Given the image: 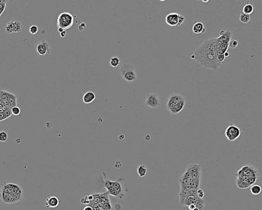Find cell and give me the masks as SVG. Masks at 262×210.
<instances>
[{
  "label": "cell",
  "instance_id": "21",
  "mask_svg": "<svg viewBox=\"0 0 262 210\" xmlns=\"http://www.w3.org/2000/svg\"><path fill=\"white\" fill-rule=\"evenodd\" d=\"M120 64V61L119 58L117 57V56H114L112 58H111L110 60V65L114 67V68H117L118 67Z\"/></svg>",
  "mask_w": 262,
  "mask_h": 210
},
{
  "label": "cell",
  "instance_id": "18",
  "mask_svg": "<svg viewBox=\"0 0 262 210\" xmlns=\"http://www.w3.org/2000/svg\"><path fill=\"white\" fill-rule=\"evenodd\" d=\"M229 48V45H226L218 42L217 46V55L224 54L227 52Z\"/></svg>",
  "mask_w": 262,
  "mask_h": 210
},
{
  "label": "cell",
  "instance_id": "33",
  "mask_svg": "<svg viewBox=\"0 0 262 210\" xmlns=\"http://www.w3.org/2000/svg\"><path fill=\"white\" fill-rule=\"evenodd\" d=\"M238 45H239L238 42L236 41V40L233 39V40H232V41H231V42H230L229 44V47H231L232 48H235L237 47Z\"/></svg>",
  "mask_w": 262,
  "mask_h": 210
},
{
  "label": "cell",
  "instance_id": "15",
  "mask_svg": "<svg viewBox=\"0 0 262 210\" xmlns=\"http://www.w3.org/2000/svg\"><path fill=\"white\" fill-rule=\"evenodd\" d=\"M59 204V200L58 197L55 196H51L48 198L46 201V206L47 209L49 208H55L58 207Z\"/></svg>",
  "mask_w": 262,
  "mask_h": 210
},
{
  "label": "cell",
  "instance_id": "10",
  "mask_svg": "<svg viewBox=\"0 0 262 210\" xmlns=\"http://www.w3.org/2000/svg\"><path fill=\"white\" fill-rule=\"evenodd\" d=\"M103 174H104V176L105 177V178H104L105 187L107 190V191L106 192V194L111 195L114 197L122 199L123 197L122 195H121L118 192V191H116L114 189V188L112 186V184H111V180L107 179V177L105 175V173L104 172H103Z\"/></svg>",
  "mask_w": 262,
  "mask_h": 210
},
{
  "label": "cell",
  "instance_id": "41",
  "mask_svg": "<svg viewBox=\"0 0 262 210\" xmlns=\"http://www.w3.org/2000/svg\"><path fill=\"white\" fill-rule=\"evenodd\" d=\"M5 119V116L3 114V113H0V122L1 121H2L3 120Z\"/></svg>",
  "mask_w": 262,
  "mask_h": 210
},
{
  "label": "cell",
  "instance_id": "2",
  "mask_svg": "<svg viewBox=\"0 0 262 210\" xmlns=\"http://www.w3.org/2000/svg\"><path fill=\"white\" fill-rule=\"evenodd\" d=\"M0 198L6 204H14L22 199L21 187L15 183L6 182L2 185Z\"/></svg>",
  "mask_w": 262,
  "mask_h": 210
},
{
  "label": "cell",
  "instance_id": "9",
  "mask_svg": "<svg viewBox=\"0 0 262 210\" xmlns=\"http://www.w3.org/2000/svg\"><path fill=\"white\" fill-rule=\"evenodd\" d=\"M145 104L152 108H158L161 106L159 97L156 93H149L147 95Z\"/></svg>",
  "mask_w": 262,
  "mask_h": 210
},
{
  "label": "cell",
  "instance_id": "34",
  "mask_svg": "<svg viewBox=\"0 0 262 210\" xmlns=\"http://www.w3.org/2000/svg\"><path fill=\"white\" fill-rule=\"evenodd\" d=\"M3 114H4V116H5V119H7V118L9 117L12 115L11 109H9V108L7 109L6 110H5L4 111Z\"/></svg>",
  "mask_w": 262,
  "mask_h": 210
},
{
  "label": "cell",
  "instance_id": "22",
  "mask_svg": "<svg viewBox=\"0 0 262 210\" xmlns=\"http://www.w3.org/2000/svg\"><path fill=\"white\" fill-rule=\"evenodd\" d=\"M253 11H254V8L253 6L251 4H249L248 3L244 6L243 9V12L244 13L249 14V15L252 13Z\"/></svg>",
  "mask_w": 262,
  "mask_h": 210
},
{
  "label": "cell",
  "instance_id": "6",
  "mask_svg": "<svg viewBox=\"0 0 262 210\" xmlns=\"http://www.w3.org/2000/svg\"><path fill=\"white\" fill-rule=\"evenodd\" d=\"M121 74L124 80L128 82H133L136 80L137 75L133 67L130 65H125L120 69Z\"/></svg>",
  "mask_w": 262,
  "mask_h": 210
},
{
  "label": "cell",
  "instance_id": "3",
  "mask_svg": "<svg viewBox=\"0 0 262 210\" xmlns=\"http://www.w3.org/2000/svg\"><path fill=\"white\" fill-rule=\"evenodd\" d=\"M74 18L70 13L63 12L60 13L57 19V27L64 30L70 29L73 25Z\"/></svg>",
  "mask_w": 262,
  "mask_h": 210
},
{
  "label": "cell",
  "instance_id": "31",
  "mask_svg": "<svg viewBox=\"0 0 262 210\" xmlns=\"http://www.w3.org/2000/svg\"><path fill=\"white\" fill-rule=\"evenodd\" d=\"M38 31V28L36 25H32L29 28V32L32 35L36 34Z\"/></svg>",
  "mask_w": 262,
  "mask_h": 210
},
{
  "label": "cell",
  "instance_id": "28",
  "mask_svg": "<svg viewBox=\"0 0 262 210\" xmlns=\"http://www.w3.org/2000/svg\"><path fill=\"white\" fill-rule=\"evenodd\" d=\"M13 21L9 22L6 27V32L8 34L13 33Z\"/></svg>",
  "mask_w": 262,
  "mask_h": 210
},
{
  "label": "cell",
  "instance_id": "47",
  "mask_svg": "<svg viewBox=\"0 0 262 210\" xmlns=\"http://www.w3.org/2000/svg\"><path fill=\"white\" fill-rule=\"evenodd\" d=\"M41 33H42V35H45V34H46V31H45L44 30H42V32H41Z\"/></svg>",
  "mask_w": 262,
  "mask_h": 210
},
{
  "label": "cell",
  "instance_id": "37",
  "mask_svg": "<svg viewBox=\"0 0 262 210\" xmlns=\"http://www.w3.org/2000/svg\"><path fill=\"white\" fill-rule=\"evenodd\" d=\"M90 201L88 200H87L85 197L82 198L81 199V203L82 204H84V205H89V204H90Z\"/></svg>",
  "mask_w": 262,
  "mask_h": 210
},
{
  "label": "cell",
  "instance_id": "5",
  "mask_svg": "<svg viewBox=\"0 0 262 210\" xmlns=\"http://www.w3.org/2000/svg\"><path fill=\"white\" fill-rule=\"evenodd\" d=\"M184 21L185 18L183 15L175 12L168 14L165 18L166 24L171 26H180L184 23Z\"/></svg>",
  "mask_w": 262,
  "mask_h": 210
},
{
  "label": "cell",
  "instance_id": "1",
  "mask_svg": "<svg viewBox=\"0 0 262 210\" xmlns=\"http://www.w3.org/2000/svg\"><path fill=\"white\" fill-rule=\"evenodd\" d=\"M217 38L206 40L198 47L191 55V59L196 60L205 68L217 70L223 64L217 59Z\"/></svg>",
  "mask_w": 262,
  "mask_h": 210
},
{
  "label": "cell",
  "instance_id": "11",
  "mask_svg": "<svg viewBox=\"0 0 262 210\" xmlns=\"http://www.w3.org/2000/svg\"><path fill=\"white\" fill-rule=\"evenodd\" d=\"M36 51L37 54L41 56L50 54L51 49L49 44L45 40H43L37 44L36 46Z\"/></svg>",
  "mask_w": 262,
  "mask_h": 210
},
{
  "label": "cell",
  "instance_id": "12",
  "mask_svg": "<svg viewBox=\"0 0 262 210\" xmlns=\"http://www.w3.org/2000/svg\"><path fill=\"white\" fill-rule=\"evenodd\" d=\"M220 36L217 38L218 42L226 45H229L233 36L232 32L229 30L221 31L220 32Z\"/></svg>",
  "mask_w": 262,
  "mask_h": 210
},
{
  "label": "cell",
  "instance_id": "17",
  "mask_svg": "<svg viewBox=\"0 0 262 210\" xmlns=\"http://www.w3.org/2000/svg\"><path fill=\"white\" fill-rule=\"evenodd\" d=\"M96 99V95L92 91H88L85 93L83 96V100L84 103L89 104L92 103Z\"/></svg>",
  "mask_w": 262,
  "mask_h": 210
},
{
  "label": "cell",
  "instance_id": "20",
  "mask_svg": "<svg viewBox=\"0 0 262 210\" xmlns=\"http://www.w3.org/2000/svg\"><path fill=\"white\" fill-rule=\"evenodd\" d=\"M8 102L9 104L8 108L11 109L13 107L17 106V96L9 92L8 98Z\"/></svg>",
  "mask_w": 262,
  "mask_h": 210
},
{
  "label": "cell",
  "instance_id": "14",
  "mask_svg": "<svg viewBox=\"0 0 262 210\" xmlns=\"http://www.w3.org/2000/svg\"><path fill=\"white\" fill-rule=\"evenodd\" d=\"M185 104V99H183L179 101L177 104L169 109V110L173 114H177L180 112L184 108Z\"/></svg>",
  "mask_w": 262,
  "mask_h": 210
},
{
  "label": "cell",
  "instance_id": "25",
  "mask_svg": "<svg viewBox=\"0 0 262 210\" xmlns=\"http://www.w3.org/2000/svg\"><path fill=\"white\" fill-rule=\"evenodd\" d=\"M240 21L244 24L248 23L250 21V16L249 14H247L242 12L240 15Z\"/></svg>",
  "mask_w": 262,
  "mask_h": 210
},
{
  "label": "cell",
  "instance_id": "48",
  "mask_svg": "<svg viewBox=\"0 0 262 210\" xmlns=\"http://www.w3.org/2000/svg\"><path fill=\"white\" fill-rule=\"evenodd\" d=\"M193 210H199V209H198L197 208H195Z\"/></svg>",
  "mask_w": 262,
  "mask_h": 210
},
{
  "label": "cell",
  "instance_id": "36",
  "mask_svg": "<svg viewBox=\"0 0 262 210\" xmlns=\"http://www.w3.org/2000/svg\"><path fill=\"white\" fill-rule=\"evenodd\" d=\"M217 59L219 62L222 63V62H223L225 59V56L224 54L219 55H217Z\"/></svg>",
  "mask_w": 262,
  "mask_h": 210
},
{
  "label": "cell",
  "instance_id": "4",
  "mask_svg": "<svg viewBox=\"0 0 262 210\" xmlns=\"http://www.w3.org/2000/svg\"><path fill=\"white\" fill-rule=\"evenodd\" d=\"M236 176L247 180L249 177H256L258 178L259 172L255 167L251 166H244L237 171Z\"/></svg>",
  "mask_w": 262,
  "mask_h": 210
},
{
  "label": "cell",
  "instance_id": "43",
  "mask_svg": "<svg viewBox=\"0 0 262 210\" xmlns=\"http://www.w3.org/2000/svg\"><path fill=\"white\" fill-rule=\"evenodd\" d=\"M93 210V209L92 207H91L90 206H86L84 208V210Z\"/></svg>",
  "mask_w": 262,
  "mask_h": 210
},
{
  "label": "cell",
  "instance_id": "19",
  "mask_svg": "<svg viewBox=\"0 0 262 210\" xmlns=\"http://www.w3.org/2000/svg\"><path fill=\"white\" fill-rule=\"evenodd\" d=\"M236 183L237 187L240 189H247L250 187L246 180L239 177H237Z\"/></svg>",
  "mask_w": 262,
  "mask_h": 210
},
{
  "label": "cell",
  "instance_id": "39",
  "mask_svg": "<svg viewBox=\"0 0 262 210\" xmlns=\"http://www.w3.org/2000/svg\"><path fill=\"white\" fill-rule=\"evenodd\" d=\"M66 35H67V31H66V30L63 31L62 32H61V33H60V36L62 38H64L66 36Z\"/></svg>",
  "mask_w": 262,
  "mask_h": 210
},
{
  "label": "cell",
  "instance_id": "23",
  "mask_svg": "<svg viewBox=\"0 0 262 210\" xmlns=\"http://www.w3.org/2000/svg\"><path fill=\"white\" fill-rule=\"evenodd\" d=\"M262 191L260 185L258 184H254L250 188V192L253 195H257L260 194Z\"/></svg>",
  "mask_w": 262,
  "mask_h": 210
},
{
  "label": "cell",
  "instance_id": "24",
  "mask_svg": "<svg viewBox=\"0 0 262 210\" xmlns=\"http://www.w3.org/2000/svg\"><path fill=\"white\" fill-rule=\"evenodd\" d=\"M147 173V169L145 165H140L137 168V173L140 177L145 176Z\"/></svg>",
  "mask_w": 262,
  "mask_h": 210
},
{
  "label": "cell",
  "instance_id": "16",
  "mask_svg": "<svg viewBox=\"0 0 262 210\" xmlns=\"http://www.w3.org/2000/svg\"><path fill=\"white\" fill-rule=\"evenodd\" d=\"M193 31L195 34H204L206 32V29L201 22H196L193 26Z\"/></svg>",
  "mask_w": 262,
  "mask_h": 210
},
{
  "label": "cell",
  "instance_id": "38",
  "mask_svg": "<svg viewBox=\"0 0 262 210\" xmlns=\"http://www.w3.org/2000/svg\"><path fill=\"white\" fill-rule=\"evenodd\" d=\"M122 167V163L120 161H116L115 164V167L116 169H119Z\"/></svg>",
  "mask_w": 262,
  "mask_h": 210
},
{
  "label": "cell",
  "instance_id": "46",
  "mask_svg": "<svg viewBox=\"0 0 262 210\" xmlns=\"http://www.w3.org/2000/svg\"><path fill=\"white\" fill-rule=\"evenodd\" d=\"M224 55H225V58H226V57H228V56H229V53L228 52H225V53H224Z\"/></svg>",
  "mask_w": 262,
  "mask_h": 210
},
{
  "label": "cell",
  "instance_id": "40",
  "mask_svg": "<svg viewBox=\"0 0 262 210\" xmlns=\"http://www.w3.org/2000/svg\"><path fill=\"white\" fill-rule=\"evenodd\" d=\"M115 210H121L122 209V206L119 204H116L114 207Z\"/></svg>",
  "mask_w": 262,
  "mask_h": 210
},
{
  "label": "cell",
  "instance_id": "32",
  "mask_svg": "<svg viewBox=\"0 0 262 210\" xmlns=\"http://www.w3.org/2000/svg\"><path fill=\"white\" fill-rule=\"evenodd\" d=\"M197 196L201 198V199H203V198L205 196V194H204V191H203L202 189H198L197 190Z\"/></svg>",
  "mask_w": 262,
  "mask_h": 210
},
{
  "label": "cell",
  "instance_id": "30",
  "mask_svg": "<svg viewBox=\"0 0 262 210\" xmlns=\"http://www.w3.org/2000/svg\"><path fill=\"white\" fill-rule=\"evenodd\" d=\"M8 139V134L4 131H0V141L5 142Z\"/></svg>",
  "mask_w": 262,
  "mask_h": 210
},
{
  "label": "cell",
  "instance_id": "26",
  "mask_svg": "<svg viewBox=\"0 0 262 210\" xmlns=\"http://www.w3.org/2000/svg\"><path fill=\"white\" fill-rule=\"evenodd\" d=\"M13 32H19L22 31V24L18 21H13Z\"/></svg>",
  "mask_w": 262,
  "mask_h": 210
},
{
  "label": "cell",
  "instance_id": "45",
  "mask_svg": "<svg viewBox=\"0 0 262 210\" xmlns=\"http://www.w3.org/2000/svg\"><path fill=\"white\" fill-rule=\"evenodd\" d=\"M63 31H64V30H63V29H62V28H58V32H59V34L61 33V32H62Z\"/></svg>",
  "mask_w": 262,
  "mask_h": 210
},
{
  "label": "cell",
  "instance_id": "44",
  "mask_svg": "<svg viewBox=\"0 0 262 210\" xmlns=\"http://www.w3.org/2000/svg\"><path fill=\"white\" fill-rule=\"evenodd\" d=\"M124 138V135H123V134H121V135H120L119 136V139L120 140H123Z\"/></svg>",
  "mask_w": 262,
  "mask_h": 210
},
{
  "label": "cell",
  "instance_id": "29",
  "mask_svg": "<svg viewBox=\"0 0 262 210\" xmlns=\"http://www.w3.org/2000/svg\"><path fill=\"white\" fill-rule=\"evenodd\" d=\"M12 114L15 115V116H18L21 114V109L18 107V106H15L13 107L11 109Z\"/></svg>",
  "mask_w": 262,
  "mask_h": 210
},
{
  "label": "cell",
  "instance_id": "35",
  "mask_svg": "<svg viewBox=\"0 0 262 210\" xmlns=\"http://www.w3.org/2000/svg\"><path fill=\"white\" fill-rule=\"evenodd\" d=\"M86 28V25L85 23H83V22L81 23L80 24V25L78 26V30L80 31H83L85 30Z\"/></svg>",
  "mask_w": 262,
  "mask_h": 210
},
{
  "label": "cell",
  "instance_id": "27",
  "mask_svg": "<svg viewBox=\"0 0 262 210\" xmlns=\"http://www.w3.org/2000/svg\"><path fill=\"white\" fill-rule=\"evenodd\" d=\"M9 1L6 0H0V17L5 9L6 4L8 3Z\"/></svg>",
  "mask_w": 262,
  "mask_h": 210
},
{
  "label": "cell",
  "instance_id": "13",
  "mask_svg": "<svg viewBox=\"0 0 262 210\" xmlns=\"http://www.w3.org/2000/svg\"><path fill=\"white\" fill-rule=\"evenodd\" d=\"M184 99V98H183V96H182L181 95L179 94H174L170 95L167 101L168 109H169L171 108L174 105L177 104L179 101Z\"/></svg>",
  "mask_w": 262,
  "mask_h": 210
},
{
  "label": "cell",
  "instance_id": "7",
  "mask_svg": "<svg viewBox=\"0 0 262 210\" xmlns=\"http://www.w3.org/2000/svg\"><path fill=\"white\" fill-rule=\"evenodd\" d=\"M241 131L240 128L234 125H229L226 129L225 134L227 140L230 141H233L240 137Z\"/></svg>",
  "mask_w": 262,
  "mask_h": 210
},
{
  "label": "cell",
  "instance_id": "42",
  "mask_svg": "<svg viewBox=\"0 0 262 210\" xmlns=\"http://www.w3.org/2000/svg\"><path fill=\"white\" fill-rule=\"evenodd\" d=\"M188 207L189 210H193L195 208H196L194 205H190Z\"/></svg>",
  "mask_w": 262,
  "mask_h": 210
},
{
  "label": "cell",
  "instance_id": "8",
  "mask_svg": "<svg viewBox=\"0 0 262 210\" xmlns=\"http://www.w3.org/2000/svg\"><path fill=\"white\" fill-rule=\"evenodd\" d=\"M205 204V200L203 199L199 198L197 196H187L185 198L183 205L188 207L190 205H194L199 210H202Z\"/></svg>",
  "mask_w": 262,
  "mask_h": 210
}]
</instances>
